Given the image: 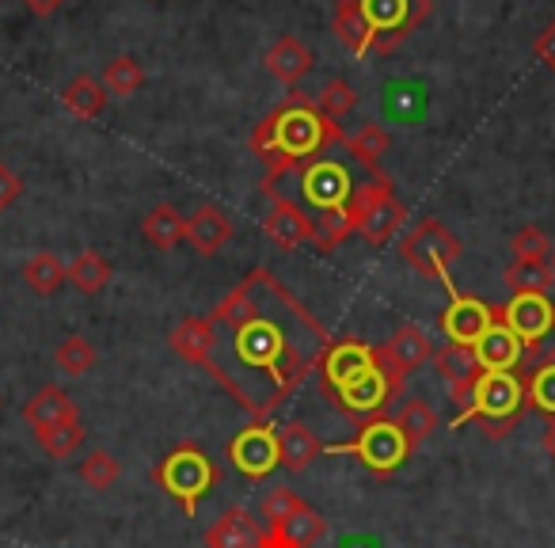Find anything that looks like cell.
I'll list each match as a JSON object with an SVG mask.
<instances>
[{
    "mask_svg": "<svg viewBox=\"0 0 555 548\" xmlns=\"http://www.w3.org/2000/svg\"><path fill=\"white\" fill-rule=\"evenodd\" d=\"M362 183L365 179H358L354 168H350V161H343V156L320 153L317 161H309L301 168V199L309 202L317 214L347 209Z\"/></svg>",
    "mask_w": 555,
    "mask_h": 548,
    "instance_id": "ba28073f",
    "label": "cell"
},
{
    "mask_svg": "<svg viewBox=\"0 0 555 548\" xmlns=\"http://www.w3.org/2000/svg\"><path fill=\"white\" fill-rule=\"evenodd\" d=\"M400 252H403V259L418 270V275L438 279L441 286L456 297L453 279H449V267L461 259V240H456L453 232L438 221V217H423V221H418L415 229L400 240Z\"/></svg>",
    "mask_w": 555,
    "mask_h": 548,
    "instance_id": "52a82bcc",
    "label": "cell"
},
{
    "mask_svg": "<svg viewBox=\"0 0 555 548\" xmlns=\"http://www.w3.org/2000/svg\"><path fill=\"white\" fill-rule=\"evenodd\" d=\"M358 12L373 31V50L392 54L423 27V20L430 16V0H358Z\"/></svg>",
    "mask_w": 555,
    "mask_h": 548,
    "instance_id": "9c48e42d",
    "label": "cell"
},
{
    "mask_svg": "<svg viewBox=\"0 0 555 548\" xmlns=\"http://www.w3.org/2000/svg\"><path fill=\"white\" fill-rule=\"evenodd\" d=\"M206 548H262V530L244 507H229L206 530Z\"/></svg>",
    "mask_w": 555,
    "mask_h": 548,
    "instance_id": "44dd1931",
    "label": "cell"
},
{
    "mask_svg": "<svg viewBox=\"0 0 555 548\" xmlns=\"http://www.w3.org/2000/svg\"><path fill=\"white\" fill-rule=\"evenodd\" d=\"M552 279H555L552 263H521V259H514L506 267V286L514 290V294H547Z\"/></svg>",
    "mask_w": 555,
    "mask_h": 548,
    "instance_id": "d590c367",
    "label": "cell"
},
{
    "mask_svg": "<svg viewBox=\"0 0 555 548\" xmlns=\"http://www.w3.org/2000/svg\"><path fill=\"white\" fill-rule=\"evenodd\" d=\"M525 408H529V400H525V381L517 378L514 370H502V373L479 370L476 381H472L468 404H464L461 416L453 419V426L468 423V419H479L487 438H506Z\"/></svg>",
    "mask_w": 555,
    "mask_h": 548,
    "instance_id": "3957f363",
    "label": "cell"
},
{
    "mask_svg": "<svg viewBox=\"0 0 555 548\" xmlns=\"http://www.w3.org/2000/svg\"><path fill=\"white\" fill-rule=\"evenodd\" d=\"M327 145H343V126L301 92H289V100L270 111L251 133V153H259V161L267 164V187L278 176L317 161Z\"/></svg>",
    "mask_w": 555,
    "mask_h": 548,
    "instance_id": "7a4b0ae2",
    "label": "cell"
},
{
    "mask_svg": "<svg viewBox=\"0 0 555 548\" xmlns=\"http://www.w3.org/2000/svg\"><path fill=\"white\" fill-rule=\"evenodd\" d=\"M262 232L274 240L282 252H297L305 244H317V221L305 214L301 206H294L289 199H278L270 202V214L262 217Z\"/></svg>",
    "mask_w": 555,
    "mask_h": 548,
    "instance_id": "9a60e30c",
    "label": "cell"
},
{
    "mask_svg": "<svg viewBox=\"0 0 555 548\" xmlns=\"http://www.w3.org/2000/svg\"><path fill=\"white\" fill-rule=\"evenodd\" d=\"M396 423H400V431H403V438H408L411 454H415V449L423 446V442L430 438L434 431H438V416H434V408L426 400H408Z\"/></svg>",
    "mask_w": 555,
    "mask_h": 548,
    "instance_id": "e575fe53",
    "label": "cell"
},
{
    "mask_svg": "<svg viewBox=\"0 0 555 548\" xmlns=\"http://www.w3.org/2000/svg\"><path fill=\"white\" fill-rule=\"evenodd\" d=\"M347 237H354V225H350L347 209L320 214V221H317V247L320 252H335L339 244H347Z\"/></svg>",
    "mask_w": 555,
    "mask_h": 548,
    "instance_id": "ab89813d",
    "label": "cell"
},
{
    "mask_svg": "<svg viewBox=\"0 0 555 548\" xmlns=\"http://www.w3.org/2000/svg\"><path fill=\"white\" fill-rule=\"evenodd\" d=\"M403 393V381L396 378L388 366H380V370H373L370 378L354 381L350 388H343V393H332V404L343 411V416L350 419H380V411L388 408V400L392 396Z\"/></svg>",
    "mask_w": 555,
    "mask_h": 548,
    "instance_id": "7c38bea8",
    "label": "cell"
},
{
    "mask_svg": "<svg viewBox=\"0 0 555 548\" xmlns=\"http://www.w3.org/2000/svg\"><path fill=\"white\" fill-rule=\"evenodd\" d=\"M499 320L521 340V347L537 351L555 332V302L547 294H514L499 309Z\"/></svg>",
    "mask_w": 555,
    "mask_h": 548,
    "instance_id": "8fae6325",
    "label": "cell"
},
{
    "mask_svg": "<svg viewBox=\"0 0 555 548\" xmlns=\"http://www.w3.org/2000/svg\"><path fill=\"white\" fill-rule=\"evenodd\" d=\"M80 480H85L88 487H95V492H107L118 480V461L107 449H92V454L80 461Z\"/></svg>",
    "mask_w": 555,
    "mask_h": 548,
    "instance_id": "f35d334b",
    "label": "cell"
},
{
    "mask_svg": "<svg viewBox=\"0 0 555 548\" xmlns=\"http://www.w3.org/2000/svg\"><path fill=\"white\" fill-rule=\"evenodd\" d=\"M54 362L62 366L69 378H85V373L95 366V347L85 340V335H69V340L54 351Z\"/></svg>",
    "mask_w": 555,
    "mask_h": 548,
    "instance_id": "8d00e7d4",
    "label": "cell"
},
{
    "mask_svg": "<svg viewBox=\"0 0 555 548\" xmlns=\"http://www.w3.org/2000/svg\"><path fill=\"white\" fill-rule=\"evenodd\" d=\"M324 454L332 457H358L373 476H392L403 461L411 457V446L403 438L400 423L396 419H365L358 426L354 442H343V446H324Z\"/></svg>",
    "mask_w": 555,
    "mask_h": 548,
    "instance_id": "8992f818",
    "label": "cell"
},
{
    "mask_svg": "<svg viewBox=\"0 0 555 548\" xmlns=\"http://www.w3.org/2000/svg\"><path fill=\"white\" fill-rule=\"evenodd\" d=\"M332 31L354 58H365L373 50V31H370V24L362 20V12H358V0H339V4H335Z\"/></svg>",
    "mask_w": 555,
    "mask_h": 548,
    "instance_id": "484cf974",
    "label": "cell"
},
{
    "mask_svg": "<svg viewBox=\"0 0 555 548\" xmlns=\"http://www.w3.org/2000/svg\"><path fill=\"white\" fill-rule=\"evenodd\" d=\"M343 149L350 153V161L362 164L370 176H377V164L380 156L392 149V133L385 130L380 123H365L362 130H354L350 138H343Z\"/></svg>",
    "mask_w": 555,
    "mask_h": 548,
    "instance_id": "83f0119b",
    "label": "cell"
},
{
    "mask_svg": "<svg viewBox=\"0 0 555 548\" xmlns=\"http://www.w3.org/2000/svg\"><path fill=\"white\" fill-rule=\"evenodd\" d=\"M209 324V378L255 419L282 408L309 373L320 370L335 343L309 305L289 294L267 267L247 270L214 305Z\"/></svg>",
    "mask_w": 555,
    "mask_h": 548,
    "instance_id": "6da1fadb",
    "label": "cell"
},
{
    "mask_svg": "<svg viewBox=\"0 0 555 548\" xmlns=\"http://www.w3.org/2000/svg\"><path fill=\"white\" fill-rule=\"evenodd\" d=\"M305 499H297L294 492H289V487H274V492L267 495V499H262V518H267L270 525L274 522H282V518L289 514V510H297L301 507Z\"/></svg>",
    "mask_w": 555,
    "mask_h": 548,
    "instance_id": "b9f144b4",
    "label": "cell"
},
{
    "mask_svg": "<svg viewBox=\"0 0 555 548\" xmlns=\"http://www.w3.org/2000/svg\"><path fill=\"white\" fill-rule=\"evenodd\" d=\"M380 366H385V358H380L377 347H370V343H362V340H339L327 347L324 362H320V378H324V388H327V396H332V393L350 388L354 381L370 378Z\"/></svg>",
    "mask_w": 555,
    "mask_h": 548,
    "instance_id": "30bf717a",
    "label": "cell"
},
{
    "mask_svg": "<svg viewBox=\"0 0 555 548\" xmlns=\"http://www.w3.org/2000/svg\"><path fill=\"white\" fill-rule=\"evenodd\" d=\"M540 446H544V454L555 461V419L547 423V431H544V438H540Z\"/></svg>",
    "mask_w": 555,
    "mask_h": 548,
    "instance_id": "bcb514c9",
    "label": "cell"
},
{
    "mask_svg": "<svg viewBox=\"0 0 555 548\" xmlns=\"http://www.w3.org/2000/svg\"><path fill=\"white\" fill-rule=\"evenodd\" d=\"M385 366L396 373L400 381H408L415 370H423L426 362L434 358V347H430V335L423 332L418 324H400L392 335H388L385 347H377Z\"/></svg>",
    "mask_w": 555,
    "mask_h": 548,
    "instance_id": "2e32d148",
    "label": "cell"
},
{
    "mask_svg": "<svg viewBox=\"0 0 555 548\" xmlns=\"http://www.w3.org/2000/svg\"><path fill=\"white\" fill-rule=\"evenodd\" d=\"M69 282L80 290V294H100V290H107L111 282V263L103 259L100 252H80L77 259L69 263Z\"/></svg>",
    "mask_w": 555,
    "mask_h": 548,
    "instance_id": "d6a6232c",
    "label": "cell"
},
{
    "mask_svg": "<svg viewBox=\"0 0 555 548\" xmlns=\"http://www.w3.org/2000/svg\"><path fill=\"white\" fill-rule=\"evenodd\" d=\"M532 54H537V62H544V69L555 73V20L532 39Z\"/></svg>",
    "mask_w": 555,
    "mask_h": 548,
    "instance_id": "7bdbcfd3",
    "label": "cell"
},
{
    "mask_svg": "<svg viewBox=\"0 0 555 548\" xmlns=\"http://www.w3.org/2000/svg\"><path fill=\"white\" fill-rule=\"evenodd\" d=\"M525 400L537 408L540 416L555 419V351L537 362V370L525 378Z\"/></svg>",
    "mask_w": 555,
    "mask_h": 548,
    "instance_id": "4dcf8cb0",
    "label": "cell"
},
{
    "mask_svg": "<svg viewBox=\"0 0 555 548\" xmlns=\"http://www.w3.org/2000/svg\"><path fill=\"white\" fill-rule=\"evenodd\" d=\"M509 247H514V255H517L521 263H547V252H552V240H547V237H544V229H537V225H525L521 232H514Z\"/></svg>",
    "mask_w": 555,
    "mask_h": 548,
    "instance_id": "60d3db41",
    "label": "cell"
},
{
    "mask_svg": "<svg viewBox=\"0 0 555 548\" xmlns=\"http://www.w3.org/2000/svg\"><path fill=\"white\" fill-rule=\"evenodd\" d=\"M229 461L240 476L247 480H267L270 472L282 464L278 457V431L270 423H251L229 442Z\"/></svg>",
    "mask_w": 555,
    "mask_h": 548,
    "instance_id": "4fadbf2b",
    "label": "cell"
},
{
    "mask_svg": "<svg viewBox=\"0 0 555 548\" xmlns=\"http://www.w3.org/2000/svg\"><path fill=\"white\" fill-rule=\"evenodd\" d=\"M153 480L186 510V518L198 514L202 499L221 484V469L214 464V457L198 446H176L160 464L153 469Z\"/></svg>",
    "mask_w": 555,
    "mask_h": 548,
    "instance_id": "277c9868",
    "label": "cell"
},
{
    "mask_svg": "<svg viewBox=\"0 0 555 548\" xmlns=\"http://www.w3.org/2000/svg\"><path fill=\"white\" fill-rule=\"evenodd\" d=\"M552 270H555V255H552Z\"/></svg>",
    "mask_w": 555,
    "mask_h": 548,
    "instance_id": "7dc6e473",
    "label": "cell"
},
{
    "mask_svg": "<svg viewBox=\"0 0 555 548\" xmlns=\"http://www.w3.org/2000/svg\"><path fill=\"white\" fill-rule=\"evenodd\" d=\"M347 214H350L354 232L365 240V244H388V240L400 232L408 209H403V202L396 199L392 179H388L385 171H377V176L365 179V183L358 187V194L347 206Z\"/></svg>",
    "mask_w": 555,
    "mask_h": 548,
    "instance_id": "5b68a950",
    "label": "cell"
},
{
    "mask_svg": "<svg viewBox=\"0 0 555 548\" xmlns=\"http://www.w3.org/2000/svg\"><path fill=\"white\" fill-rule=\"evenodd\" d=\"M434 362H438L441 378L453 385V404L456 408H464V404H468V393H472V381H476V373H479V362H476V355H472V347H456V343H449L446 351L434 355Z\"/></svg>",
    "mask_w": 555,
    "mask_h": 548,
    "instance_id": "cb8c5ba5",
    "label": "cell"
},
{
    "mask_svg": "<svg viewBox=\"0 0 555 548\" xmlns=\"http://www.w3.org/2000/svg\"><path fill=\"white\" fill-rule=\"evenodd\" d=\"M35 438H39V446L47 449L54 461H65V457H73L85 446V423H80V419H65V423L35 431Z\"/></svg>",
    "mask_w": 555,
    "mask_h": 548,
    "instance_id": "1f68e13d",
    "label": "cell"
},
{
    "mask_svg": "<svg viewBox=\"0 0 555 548\" xmlns=\"http://www.w3.org/2000/svg\"><path fill=\"white\" fill-rule=\"evenodd\" d=\"M183 232H186L183 214H179L176 206H168V202H160V206H153L141 217V237H145V244H153L156 252H171V247L183 240Z\"/></svg>",
    "mask_w": 555,
    "mask_h": 548,
    "instance_id": "4316f807",
    "label": "cell"
},
{
    "mask_svg": "<svg viewBox=\"0 0 555 548\" xmlns=\"http://www.w3.org/2000/svg\"><path fill=\"white\" fill-rule=\"evenodd\" d=\"M69 279V267L57 259L54 252H35L31 259L24 263V282L27 290H35L39 297H50L62 290V282Z\"/></svg>",
    "mask_w": 555,
    "mask_h": 548,
    "instance_id": "f546056e",
    "label": "cell"
},
{
    "mask_svg": "<svg viewBox=\"0 0 555 548\" xmlns=\"http://www.w3.org/2000/svg\"><path fill=\"white\" fill-rule=\"evenodd\" d=\"M65 0H24V9L31 12V16H39V20H47V16H54L57 9H62Z\"/></svg>",
    "mask_w": 555,
    "mask_h": 548,
    "instance_id": "f6af8a7d",
    "label": "cell"
},
{
    "mask_svg": "<svg viewBox=\"0 0 555 548\" xmlns=\"http://www.w3.org/2000/svg\"><path fill=\"white\" fill-rule=\"evenodd\" d=\"M62 103H65V111H73L77 118H100L103 107H107V88H103V80L80 73V77H73L69 85H65Z\"/></svg>",
    "mask_w": 555,
    "mask_h": 548,
    "instance_id": "f1b7e54d",
    "label": "cell"
},
{
    "mask_svg": "<svg viewBox=\"0 0 555 548\" xmlns=\"http://www.w3.org/2000/svg\"><path fill=\"white\" fill-rule=\"evenodd\" d=\"M20 194H24V179H20L9 164H0V209H9Z\"/></svg>",
    "mask_w": 555,
    "mask_h": 548,
    "instance_id": "ee69618b",
    "label": "cell"
},
{
    "mask_svg": "<svg viewBox=\"0 0 555 548\" xmlns=\"http://www.w3.org/2000/svg\"><path fill=\"white\" fill-rule=\"evenodd\" d=\"M317 107L324 111L332 123H343V118H347L350 111L358 107V92L347 85V80H327L324 92L317 95Z\"/></svg>",
    "mask_w": 555,
    "mask_h": 548,
    "instance_id": "74e56055",
    "label": "cell"
},
{
    "mask_svg": "<svg viewBox=\"0 0 555 548\" xmlns=\"http://www.w3.org/2000/svg\"><path fill=\"white\" fill-rule=\"evenodd\" d=\"M232 232H236V229H232V221H229V214H224V209L202 206V209H194L191 221H186L183 240L198 255H217L232 240Z\"/></svg>",
    "mask_w": 555,
    "mask_h": 548,
    "instance_id": "ffe728a7",
    "label": "cell"
},
{
    "mask_svg": "<svg viewBox=\"0 0 555 548\" xmlns=\"http://www.w3.org/2000/svg\"><path fill=\"white\" fill-rule=\"evenodd\" d=\"M65 419H80L77 404L73 396L65 393L62 385H42L31 400L24 404V423L42 431V426H54V423H65Z\"/></svg>",
    "mask_w": 555,
    "mask_h": 548,
    "instance_id": "7402d4cb",
    "label": "cell"
},
{
    "mask_svg": "<svg viewBox=\"0 0 555 548\" xmlns=\"http://www.w3.org/2000/svg\"><path fill=\"white\" fill-rule=\"evenodd\" d=\"M0 404H4V400H0Z\"/></svg>",
    "mask_w": 555,
    "mask_h": 548,
    "instance_id": "c3c4849f",
    "label": "cell"
},
{
    "mask_svg": "<svg viewBox=\"0 0 555 548\" xmlns=\"http://www.w3.org/2000/svg\"><path fill=\"white\" fill-rule=\"evenodd\" d=\"M141 85H145V69H141V62L130 54L115 58V62H107V69H103V88H107V95L126 100V95L141 92Z\"/></svg>",
    "mask_w": 555,
    "mask_h": 548,
    "instance_id": "836d02e7",
    "label": "cell"
},
{
    "mask_svg": "<svg viewBox=\"0 0 555 548\" xmlns=\"http://www.w3.org/2000/svg\"><path fill=\"white\" fill-rule=\"evenodd\" d=\"M324 533H327L324 514L317 507H309V502H301L282 522L270 525V533H262V548H312Z\"/></svg>",
    "mask_w": 555,
    "mask_h": 548,
    "instance_id": "e0dca14e",
    "label": "cell"
},
{
    "mask_svg": "<svg viewBox=\"0 0 555 548\" xmlns=\"http://www.w3.org/2000/svg\"><path fill=\"white\" fill-rule=\"evenodd\" d=\"M168 343L179 358H186L194 366H206L209 351H214V324H209V317H186L171 328Z\"/></svg>",
    "mask_w": 555,
    "mask_h": 548,
    "instance_id": "d4e9b609",
    "label": "cell"
},
{
    "mask_svg": "<svg viewBox=\"0 0 555 548\" xmlns=\"http://www.w3.org/2000/svg\"><path fill=\"white\" fill-rule=\"evenodd\" d=\"M494 320H499V309H491V305L479 302V297L456 294L453 305L441 313L438 324H441V332L449 335V343H456V347H476Z\"/></svg>",
    "mask_w": 555,
    "mask_h": 548,
    "instance_id": "5bb4252c",
    "label": "cell"
},
{
    "mask_svg": "<svg viewBox=\"0 0 555 548\" xmlns=\"http://www.w3.org/2000/svg\"><path fill=\"white\" fill-rule=\"evenodd\" d=\"M320 454H324V442H320L305 423H297V419L278 431V457H282V469L305 472Z\"/></svg>",
    "mask_w": 555,
    "mask_h": 548,
    "instance_id": "603a6c76",
    "label": "cell"
},
{
    "mask_svg": "<svg viewBox=\"0 0 555 548\" xmlns=\"http://www.w3.org/2000/svg\"><path fill=\"white\" fill-rule=\"evenodd\" d=\"M262 65H267V73L278 80V85H289L294 88L297 80L305 77V73L317 65V58H312V50L305 47L297 35H282V39L274 42V47L267 50V58H262Z\"/></svg>",
    "mask_w": 555,
    "mask_h": 548,
    "instance_id": "d6986e66",
    "label": "cell"
},
{
    "mask_svg": "<svg viewBox=\"0 0 555 548\" xmlns=\"http://www.w3.org/2000/svg\"><path fill=\"white\" fill-rule=\"evenodd\" d=\"M472 355H476L479 370L502 373V370H514V366L521 362L525 347H521V340H517V335L502 324V320H494V324L483 332V340L472 347Z\"/></svg>",
    "mask_w": 555,
    "mask_h": 548,
    "instance_id": "ac0fdd59",
    "label": "cell"
}]
</instances>
